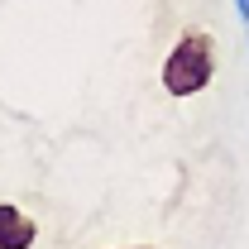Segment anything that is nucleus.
Here are the masks:
<instances>
[{"mask_svg": "<svg viewBox=\"0 0 249 249\" xmlns=\"http://www.w3.org/2000/svg\"><path fill=\"white\" fill-rule=\"evenodd\" d=\"M211 77H216V38L206 29H187L173 43V53L163 58V91L196 96V91H206Z\"/></svg>", "mask_w": 249, "mask_h": 249, "instance_id": "obj_1", "label": "nucleus"}, {"mask_svg": "<svg viewBox=\"0 0 249 249\" xmlns=\"http://www.w3.org/2000/svg\"><path fill=\"white\" fill-rule=\"evenodd\" d=\"M34 240H38L34 216H24L10 201H0V249H34Z\"/></svg>", "mask_w": 249, "mask_h": 249, "instance_id": "obj_2", "label": "nucleus"}, {"mask_svg": "<svg viewBox=\"0 0 249 249\" xmlns=\"http://www.w3.org/2000/svg\"><path fill=\"white\" fill-rule=\"evenodd\" d=\"M235 15H240V24L249 29V0H235Z\"/></svg>", "mask_w": 249, "mask_h": 249, "instance_id": "obj_3", "label": "nucleus"}, {"mask_svg": "<svg viewBox=\"0 0 249 249\" xmlns=\"http://www.w3.org/2000/svg\"><path fill=\"white\" fill-rule=\"evenodd\" d=\"M129 249H154V245H129Z\"/></svg>", "mask_w": 249, "mask_h": 249, "instance_id": "obj_4", "label": "nucleus"}]
</instances>
